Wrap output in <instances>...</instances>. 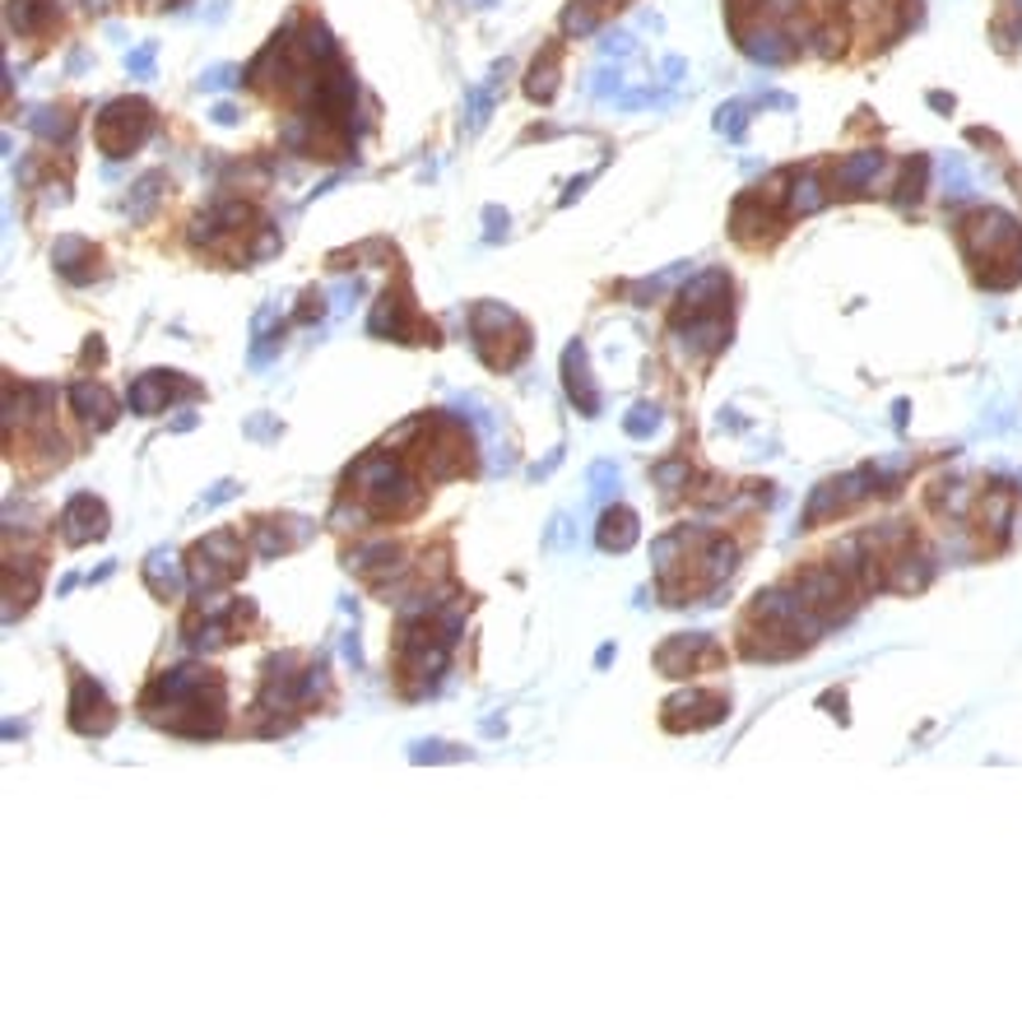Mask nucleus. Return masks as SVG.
Returning a JSON list of instances; mask_svg holds the SVG:
<instances>
[{
    "label": "nucleus",
    "instance_id": "a211bd4d",
    "mask_svg": "<svg viewBox=\"0 0 1022 1027\" xmlns=\"http://www.w3.org/2000/svg\"><path fill=\"white\" fill-rule=\"evenodd\" d=\"M70 405H75V414L85 418L89 428H112L117 424V401L108 395V386H98V382H75L70 386Z\"/></svg>",
    "mask_w": 1022,
    "mask_h": 1027
},
{
    "label": "nucleus",
    "instance_id": "c85d7f7f",
    "mask_svg": "<svg viewBox=\"0 0 1022 1027\" xmlns=\"http://www.w3.org/2000/svg\"><path fill=\"white\" fill-rule=\"evenodd\" d=\"M925 173H930V163H925V159H911L906 182H902V200H921V192H925Z\"/></svg>",
    "mask_w": 1022,
    "mask_h": 1027
},
{
    "label": "nucleus",
    "instance_id": "cd10ccee",
    "mask_svg": "<svg viewBox=\"0 0 1022 1027\" xmlns=\"http://www.w3.org/2000/svg\"><path fill=\"white\" fill-rule=\"evenodd\" d=\"M944 186H948L944 196H953V200L971 192V182H967V167H963V159H948V163H944Z\"/></svg>",
    "mask_w": 1022,
    "mask_h": 1027
},
{
    "label": "nucleus",
    "instance_id": "2f4dec72",
    "mask_svg": "<svg viewBox=\"0 0 1022 1027\" xmlns=\"http://www.w3.org/2000/svg\"><path fill=\"white\" fill-rule=\"evenodd\" d=\"M205 84H210V89H223V84H233V70H210Z\"/></svg>",
    "mask_w": 1022,
    "mask_h": 1027
},
{
    "label": "nucleus",
    "instance_id": "0eeeda50",
    "mask_svg": "<svg viewBox=\"0 0 1022 1027\" xmlns=\"http://www.w3.org/2000/svg\"><path fill=\"white\" fill-rule=\"evenodd\" d=\"M367 330L377 335V340L437 345V326L419 317V307H414V298H409V288H405V284H395V288H386V293H382L377 307H372Z\"/></svg>",
    "mask_w": 1022,
    "mask_h": 1027
},
{
    "label": "nucleus",
    "instance_id": "f03ea898",
    "mask_svg": "<svg viewBox=\"0 0 1022 1027\" xmlns=\"http://www.w3.org/2000/svg\"><path fill=\"white\" fill-rule=\"evenodd\" d=\"M963 247L986 288H1009L1022 280V228L1004 209H971L963 219Z\"/></svg>",
    "mask_w": 1022,
    "mask_h": 1027
},
{
    "label": "nucleus",
    "instance_id": "393cba45",
    "mask_svg": "<svg viewBox=\"0 0 1022 1027\" xmlns=\"http://www.w3.org/2000/svg\"><path fill=\"white\" fill-rule=\"evenodd\" d=\"M651 474H656V484H660L664 493H683L688 484H693V470H688V460H664V466H656Z\"/></svg>",
    "mask_w": 1022,
    "mask_h": 1027
},
{
    "label": "nucleus",
    "instance_id": "412c9836",
    "mask_svg": "<svg viewBox=\"0 0 1022 1027\" xmlns=\"http://www.w3.org/2000/svg\"><path fill=\"white\" fill-rule=\"evenodd\" d=\"M349 568L363 572V577H386V572H400V549H395L391 539H377V544H363V549L349 554Z\"/></svg>",
    "mask_w": 1022,
    "mask_h": 1027
},
{
    "label": "nucleus",
    "instance_id": "4468645a",
    "mask_svg": "<svg viewBox=\"0 0 1022 1027\" xmlns=\"http://www.w3.org/2000/svg\"><path fill=\"white\" fill-rule=\"evenodd\" d=\"M562 382H568V395L581 414L586 418L600 414V391H595L591 368H586V345H568V353H562Z\"/></svg>",
    "mask_w": 1022,
    "mask_h": 1027
},
{
    "label": "nucleus",
    "instance_id": "ddd939ff",
    "mask_svg": "<svg viewBox=\"0 0 1022 1027\" xmlns=\"http://www.w3.org/2000/svg\"><path fill=\"white\" fill-rule=\"evenodd\" d=\"M656 665L664 669V675L683 679V675H693L697 665H721V646H716L712 637H702V633H697V637H674V642L660 646Z\"/></svg>",
    "mask_w": 1022,
    "mask_h": 1027
},
{
    "label": "nucleus",
    "instance_id": "7c9ffc66",
    "mask_svg": "<svg viewBox=\"0 0 1022 1027\" xmlns=\"http://www.w3.org/2000/svg\"><path fill=\"white\" fill-rule=\"evenodd\" d=\"M321 312H326V298H321V293H307V298H303V307H298V317H294V321H311V317H321Z\"/></svg>",
    "mask_w": 1022,
    "mask_h": 1027
},
{
    "label": "nucleus",
    "instance_id": "f3484780",
    "mask_svg": "<svg viewBox=\"0 0 1022 1027\" xmlns=\"http://www.w3.org/2000/svg\"><path fill=\"white\" fill-rule=\"evenodd\" d=\"M52 261H56V270H61V280H70V284H89L94 275H98V251L85 242V238H61L56 247H52Z\"/></svg>",
    "mask_w": 1022,
    "mask_h": 1027
},
{
    "label": "nucleus",
    "instance_id": "9b49d317",
    "mask_svg": "<svg viewBox=\"0 0 1022 1027\" xmlns=\"http://www.w3.org/2000/svg\"><path fill=\"white\" fill-rule=\"evenodd\" d=\"M108 535V507L94 498V493H79L66 502V512H61V539L66 544H89V539H102Z\"/></svg>",
    "mask_w": 1022,
    "mask_h": 1027
},
{
    "label": "nucleus",
    "instance_id": "b1692460",
    "mask_svg": "<svg viewBox=\"0 0 1022 1027\" xmlns=\"http://www.w3.org/2000/svg\"><path fill=\"white\" fill-rule=\"evenodd\" d=\"M558 89V47L545 56V61H535V70H530V84H526V94L539 98V102H549Z\"/></svg>",
    "mask_w": 1022,
    "mask_h": 1027
},
{
    "label": "nucleus",
    "instance_id": "20e7f679",
    "mask_svg": "<svg viewBox=\"0 0 1022 1027\" xmlns=\"http://www.w3.org/2000/svg\"><path fill=\"white\" fill-rule=\"evenodd\" d=\"M470 335H474L479 359H484L488 368H497V372H503V368H516V363L530 353V330H526V321H520L516 312L503 307V303L474 307Z\"/></svg>",
    "mask_w": 1022,
    "mask_h": 1027
},
{
    "label": "nucleus",
    "instance_id": "1a4fd4ad",
    "mask_svg": "<svg viewBox=\"0 0 1022 1027\" xmlns=\"http://www.w3.org/2000/svg\"><path fill=\"white\" fill-rule=\"evenodd\" d=\"M725 711H729V702H725L721 693H702V688H688V693H679V698L664 702V725H670V730H706V725L725 721Z\"/></svg>",
    "mask_w": 1022,
    "mask_h": 1027
},
{
    "label": "nucleus",
    "instance_id": "2eb2a0df",
    "mask_svg": "<svg viewBox=\"0 0 1022 1027\" xmlns=\"http://www.w3.org/2000/svg\"><path fill=\"white\" fill-rule=\"evenodd\" d=\"M879 173H883V154H879V150H855L850 159L837 163V173H832V192H842V196H865Z\"/></svg>",
    "mask_w": 1022,
    "mask_h": 1027
},
{
    "label": "nucleus",
    "instance_id": "9d476101",
    "mask_svg": "<svg viewBox=\"0 0 1022 1027\" xmlns=\"http://www.w3.org/2000/svg\"><path fill=\"white\" fill-rule=\"evenodd\" d=\"M70 725L79 730V735H108V730L117 725V707L85 675L75 679V693H70Z\"/></svg>",
    "mask_w": 1022,
    "mask_h": 1027
},
{
    "label": "nucleus",
    "instance_id": "f8f14e48",
    "mask_svg": "<svg viewBox=\"0 0 1022 1027\" xmlns=\"http://www.w3.org/2000/svg\"><path fill=\"white\" fill-rule=\"evenodd\" d=\"M729 303V280L725 270H706V275L688 280L683 293H679V321L688 317H712V312H725Z\"/></svg>",
    "mask_w": 1022,
    "mask_h": 1027
},
{
    "label": "nucleus",
    "instance_id": "aec40b11",
    "mask_svg": "<svg viewBox=\"0 0 1022 1027\" xmlns=\"http://www.w3.org/2000/svg\"><path fill=\"white\" fill-rule=\"evenodd\" d=\"M595 539H600V549H604V554H623V549H633V544H637V516H633L628 507H609V512L600 516Z\"/></svg>",
    "mask_w": 1022,
    "mask_h": 1027
},
{
    "label": "nucleus",
    "instance_id": "39448f33",
    "mask_svg": "<svg viewBox=\"0 0 1022 1027\" xmlns=\"http://www.w3.org/2000/svg\"><path fill=\"white\" fill-rule=\"evenodd\" d=\"M424 443L409 451V460L414 466H424L428 470V479H451V474H465L470 466H474V443H470V433L455 424V418H447V414H432V418H424Z\"/></svg>",
    "mask_w": 1022,
    "mask_h": 1027
},
{
    "label": "nucleus",
    "instance_id": "7ed1b4c3",
    "mask_svg": "<svg viewBox=\"0 0 1022 1027\" xmlns=\"http://www.w3.org/2000/svg\"><path fill=\"white\" fill-rule=\"evenodd\" d=\"M349 493H359L367 516H405L424 502V489H419V479H414V470L386 451L367 456L349 470Z\"/></svg>",
    "mask_w": 1022,
    "mask_h": 1027
},
{
    "label": "nucleus",
    "instance_id": "c756f323",
    "mask_svg": "<svg viewBox=\"0 0 1022 1027\" xmlns=\"http://www.w3.org/2000/svg\"><path fill=\"white\" fill-rule=\"evenodd\" d=\"M716 131H725V135H744V108H739V102H735V108H721Z\"/></svg>",
    "mask_w": 1022,
    "mask_h": 1027
},
{
    "label": "nucleus",
    "instance_id": "bb28decb",
    "mask_svg": "<svg viewBox=\"0 0 1022 1027\" xmlns=\"http://www.w3.org/2000/svg\"><path fill=\"white\" fill-rule=\"evenodd\" d=\"M660 428V409L656 405H637L628 418H623V433L628 437H651Z\"/></svg>",
    "mask_w": 1022,
    "mask_h": 1027
},
{
    "label": "nucleus",
    "instance_id": "4be33fe9",
    "mask_svg": "<svg viewBox=\"0 0 1022 1027\" xmlns=\"http://www.w3.org/2000/svg\"><path fill=\"white\" fill-rule=\"evenodd\" d=\"M832 200V192L823 186L818 173H795L790 177V192H785V215H813Z\"/></svg>",
    "mask_w": 1022,
    "mask_h": 1027
},
{
    "label": "nucleus",
    "instance_id": "6e6552de",
    "mask_svg": "<svg viewBox=\"0 0 1022 1027\" xmlns=\"http://www.w3.org/2000/svg\"><path fill=\"white\" fill-rule=\"evenodd\" d=\"M186 572H191V591L196 596H215L223 591L228 581L242 572V539L233 531H219L210 539H200L191 549V562H186Z\"/></svg>",
    "mask_w": 1022,
    "mask_h": 1027
},
{
    "label": "nucleus",
    "instance_id": "423d86ee",
    "mask_svg": "<svg viewBox=\"0 0 1022 1027\" xmlns=\"http://www.w3.org/2000/svg\"><path fill=\"white\" fill-rule=\"evenodd\" d=\"M150 131H154V108L150 102L144 98H117V102L102 108V117L94 125V140L108 159H127L150 140Z\"/></svg>",
    "mask_w": 1022,
    "mask_h": 1027
},
{
    "label": "nucleus",
    "instance_id": "6ab92c4d",
    "mask_svg": "<svg viewBox=\"0 0 1022 1027\" xmlns=\"http://www.w3.org/2000/svg\"><path fill=\"white\" fill-rule=\"evenodd\" d=\"M144 581H150V591L158 600H177L186 586H191V572H186V562H177V554H150V562H144Z\"/></svg>",
    "mask_w": 1022,
    "mask_h": 1027
},
{
    "label": "nucleus",
    "instance_id": "a878e982",
    "mask_svg": "<svg viewBox=\"0 0 1022 1027\" xmlns=\"http://www.w3.org/2000/svg\"><path fill=\"white\" fill-rule=\"evenodd\" d=\"M158 186H163V173L140 177L135 200H131V219H135V223H140V219H150V209H154V200H158Z\"/></svg>",
    "mask_w": 1022,
    "mask_h": 1027
},
{
    "label": "nucleus",
    "instance_id": "dca6fc26",
    "mask_svg": "<svg viewBox=\"0 0 1022 1027\" xmlns=\"http://www.w3.org/2000/svg\"><path fill=\"white\" fill-rule=\"evenodd\" d=\"M173 391L196 395V386H182V382H177V372H144V376H135V386H131V409H135V414H158V409H168Z\"/></svg>",
    "mask_w": 1022,
    "mask_h": 1027
},
{
    "label": "nucleus",
    "instance_id": "473e14b6",
    "mask_svg": "<svg viewBox=\"0 0 1022 1027\" xmlns=\"http://www.w3.org/2000/svg\"><path fill=\"white\" fill-rule=\"evenodd\" d=\"M215 121H219V125H233V121H238V112L223 102V108H215Z\"/></svg>",
    "mask_w": 1022,
    "mask_h": 1027
},
{
    "label": "nucleus",
    "instance_id": "f257e3e1",
    "mask_svg": "<svg viewBox=\"0 0 1022 1027\" xmlns=\"http://www.w3.org/2000/svg\"><path fill=\"white\" fill-rule=\"evenodd\" d=\"M144 717L173 735L210 740L223 730V679L205 665L163 669L144 693Z\"/></svg>",
    "mask_w": 1022,
    "mask_h": 1027
},
{
    "label": "nucleus",
    "instance_id": "5701e85b",
    "mask_svg": "<svg viewBox=\"0 0 1022 1027\" xmlns=\"http://www.w3.org/2000/svg\"><path fill=\"white\" fill-rule=\"evenodd\" d=\"M29 125H33V135H37V140L56 144V140H70V131H75V117H70L66 108H43L37 117H29Z\"/></svg>",
    "mask_w": 1022,
    "mask_h": 1027
}]
</instances>
